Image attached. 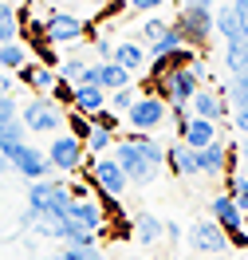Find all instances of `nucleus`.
Segmentation results:
<instances>
[{
	"label": "nucleus",
	"mask_w": 248,
	"mask_h": 260,
	"mask_svg": "<svg viewBox=\"0 0 248 260\" xmlns=\"http://www.w3.org/2000/svg\"><path fill=\"white\" fill-rule=\"evenodd\" d=\"M165 233V221H158L154 213H138L134 217V241L138 244H158Z\"/></svg>",
	"instance_id": "23"
},
{
	"label": "nucleus",
	"mask_w": 248,
	"mask_h": 260,
	"mask_svg": "<svg viewBox=\"0 0 248 260\" xmlns=\"http://www.w3.org/2000/svg\"><path fill=\"white\" fill-rule=\"evenodd\" d=\"M134 99H138V95H134V87H122V91H111V95H107V107H111L115 114H126L134 107Z\"/></svg>",
	"instance_id": "32"
},
{
	"label": "nucleus",
	"mask_w": 248,
	"mask_h": 260,
	"mask_svg": "<svg viewBox=\"0 0 248 260\" xmlns=\"http://www.w3.org/2000/svg\"><path fill=\"white\" fill-rule=\"evenodd\" d=\"M111 158L122 166L130 185H150V181H158V174L165 166V146L158 138H150V134H126V138L115 142Z\"/></svg>",
	"instance_id": "1"
},
{
	"label": "nucleus",
	"mask_w": 248,
	"mask_h": 260,
	"mask_svg": "<svg viewBox=\"0 0 248 260\" xmlns=\"http://www.w3.org/2000/svg\"><path fill=\"white\" fill-rule=\"evenodd\" d=\"M71 205V189L63 181H32L28 185V213L32 217H67Z\"/></svg>",
	"instance_id": "4"
},
{
	"label": "nucleus",
	"mask_w": 248,
	"mask_h": 260,
	"mask_svg": "<svg viewBox=\"0 0 248 260\" xmlns=\"http://www.w3.org/2000/svg\"><path fill=\"white\" fill-rule=\"evenodd\" d=\"M91 181H95V189L107 197H118L130 181H126V174H122V166L111 158V154H102V158H95L91 162Z\"/></svg>",
	"instance_id": "12"
},
{
	"label": "nucleus",
	"mask_w": 248,
	"mask_h": 260,
	"mask_svg": "<svg viewBox=\"0 0 248 260\" xmlns=\"http://www.w3.org/2000/svg\"><path fill=\"white\" fill-rule=\"evenodd\" d=\"M48 154V162L51 170H63V174H75V170H83V142L75 138V134H55L51 138V146L44 150Z\"/></svg>",
	"instance_id": "10"
},
{
	"label": "nucleus",
	"mask_w": 248,
	"mask_h": 260,
	"mask_svg": "<svg viewBox=\"0 0 248 260\" xmlns=\"http://www.w3.org/2000/svg\"><path fill=\"white\" fill-rule=\"evenodd\" d=\"M232 8L240 12V20H244V28H248V0H232Z\"/></svg>",
	"instance_id": "40"
},
{
	"label": "nucleus",
	"mask_w": 248,
	"mask_h": 260,
	"mask_svg": "<svg viewBox=\"0 0 248 260\" xmlns=\"http://www.w3.org/2000/svg\"><path fill=\"white\" fill-rule=\"evenodd\" d=\"M173 28L182 32L185 48H201L209 36H213V0H185Z\"/></svg>",
	"instance_id": "3"
},
{
	"label": "nucleus",
	"mask_w": 248,
	"mask_h": 260,
	"mask_svg": "<svg viewBox=\"0 0 248 260\" xmlns=\"http://www.w3.org/2000/svg\"><path fill=\"white\" fill-rule=\"evenodd\" d=\"M67 122H71V134H75L79 142H87V138H91V130H95V122H91L87 114H79V111L67 114Z\"/></svg>",
	"instance_id": "33"
},
{
	"label": "nucleus",
	"mask_w": 248,
	"mask_h": 260,
	"mask_svg": "<svg viewBox=\"0 0 248 260\" xmlns=\"http://www.w3.org/2000/svg\"><path fill=\"white\" fill-rule=\"evenodd\" d=\"M165 0H126V8H134V12H154V8H162Z\"/></svg>",
	"instance_id": "38"
},
{
	"label": "nucleus",
	"mask_w": 248,
	"mask_h": 260,
	"mask_svg": "<svg viewBox=\"0 0 248 260\" xmlns=\"http://www.w3.org/2000/svg\"><path fill=\"white\" fill-rule=\"evenodd\" d=\"M102 107H107V91H102V87H87V83H79V87H75V95H71V111L95 118Z\"/></svg>",
	"instance_id": "21"
},
{
	"label": "nucleus",
	"mask_w": 248,
	"mask_h": 260,
	"mask_svg": "<svg viewBox=\"0 0 248 260\" xmlns=\"http://www.w3.org/2000/svg\"><path fill=\"white\" fill-rule=\"evenodd\" d=\"M182 48H185L182 32H178V28L169 24L162 40H154V44H150V48H146V59H150V63H158V59H165V55H173V51H182Z\"/></svg>",
	"instance_id": "24"
},
{
	"label": "nucleus",
	"mask_w": 248,
	"mask_h": 260,
	"mask_svg": "<svg viewBox=\"0 0 248 260\" xmlns=\"http://www.w3.org/2000/svg\"><path fill=\"white\" fill-rule=\"evenodd\" d=\"M51 260H102L99 248H63V252H55Z\"/></svg>",
	"instance_id": "34"
},
{
	"label": "nucleus",
	"mask_w": 248,
	"mask_h": 260,
	"mask_svg": "<svg viewBox=\"0 0 248 260\" xmlns=\"http://www.w3.org/2000/svg\"><path fill=\"white\" fill-rule=\"evenodd\" d=\"M189 114H197V118H209V122H225L229 118V103L221 91H209V87H201L197 95L189 99Z\"/></svg>",
	"instance_id": "15"
},
{
	"label": "nucleus",
	"mask_w": 248,
	"mask_h": 260,
	"mask_svg": "<svg viewBox=\"0 0 248 260\" xmlns=\"http://www.w3.org/2000/svg\"><path fill=\"white\" fill-rule=\"evenodd\" d=\"M165 166H169L178 178H193V174H197V150H189L185 142H169V146H165Z\"/></svg>",
	"instance_id": "20"
},
{
	"label": "nucleus",
	"mask_w": 248,
	"mask_h": 260,
	"mask_svg": "<svg viewBox=\"0 0 248 260\" xmlns=\"http://www.w3.org/2000/svg\"><path fill=\"white\" fill-rule=\"evenodd\" d=\"M4 170H12V166H8V158H4V150H0V174H4Z\"/></svg>",
	"instance_id": "41"
},
{
	"label": "nucleus",
	"mask_w": 248,
	"mask_h": 260,
	"mask_svg": "<svg viewBox=\"0 0 248 260\" xmlns=\"http://www.w3.org/2000/svg\"><path fill=\"white\" fill-rule=\"evenodd\" d=\"M225 103H232V114L236 111H248V71L240 75H229V87H225Z\"/></svg>",
	"instance_id": "25"
},
{
	"label": "nucleus",
	"mask_w": 248,
	"mask_h": 260,
	"mask_svg": "<svg viewBox=\"0 0 248 260\" xmlns=\"http://www.w3.org/2000/svg\"><path fill=\"white\" fill-rule=\"evenodd\" d=\"M165 118H169V107H165V99L158 95H138L134 99V107L126 111V122H130V134H154V130L162 126Z\"/></svg>",
	"instance_id": "7"
},
{
	"label": "nucleus",
	"mask_w": 248,
	"mask_h": 260,
	"mask_svg": "<svg viewBox=\"0 0 248 260\" xmlns=\"http://www.w3.org/2000/svg\"><path fill=\"white\" fill-rule=\"evenodd\" d=\"M4 158H8V166H12L16 174H24L28 181H44V178H48V170H51L48 154H44L40 146H32V142H20V146H12Z\"/></svg>",
	"instance_id": "9"
},
{
	"label": "nucleus",
	"mask_w": 248,
	"mask_h": 260,
	"mask_svg": "<svg viewBox=\"0 0 248 260\" xmlns=\"http://www.w3.org/2000/svg\"><path fill=\"white\" fill-rule=\"evenodd\" d=\"M111 59H115L118 67H126L130 75H138V71H142V63H146V48H142V44H134V40H118Z\"/></svg>",
	"instance_id": "22"
},
{
	"label": "nucleus",
	"mask_w": 248,
	"mask_h": 260,
	"mask_svg": "<svg viewBox=\"0 0 248 260\" xmlns=\"http://www.w3.org/2000/svg\"><path fill=\"white\" fill-rule=\"evenodd\" d=\"M178 142H185L189 150H205L217 142V122L209 118H197V114H189L182 126H178Z\"/></svg>",
	"instance_id": "14"
},
{
	"label": "nucleus",
	"mask_w": 248,
	"mask_h": 260,
	"mask_svg": "<svg viewBox=\"0 0 248 260\" xmlns=\"http://www.w3.org/2000/svg\"><path fill=\"white\" fill-rule=\"evenodd\" d=\"M165 28H169V24H165V20H146V24H142V40H146V44H154V40H162L165 36Z\"/></svg>",
	"instance_id": "35"
},
{
	"label": "nucleus",
	"mask_w": 248,
	"mask_h": 260,
	"mask_svg": "<svg viewBox=\"0 0 248 260\" xmlns=\"http://www.w3.org/2000/svg\"><path fill=\"white\" fill-rule=\"evenodd\" d=\"M28 63V48L24 44H0V71H20V67Z\"/></svg>",
	"instance_id": "27"
},
{
	"label": "nucleus",
	"mask_w": 248,
	"mask_h": 260,
	"mask_svg": "<svg viewBox=\"0 0 248 260\" xmlns=\"http://www.w3.org/2000/svg\"><path fill=\"white\" fill-rule=\"evenodd\" d=\"M213 32H221V40H225V44H240V40H248L244 20H240V12H236L232 4L213 8Z\"/></svg>",
	"instance_id": "17"
},
{
	"label": "nucleus",
	"mask_w": 248,
	"mask_h": 260,
	"mask_svg": "<svg viewBox=\"0 0 248 260\" xmlns=\"http://www.w3.org/2000/svg\"><path fill=\"white\" fill-rule=\"evenodd\" d=\"M189 248L205 252V256H221L229 248V237H225V229L217 225V221H197V225L189 229Z\"/></svg>",
	"instance_id": "13"
},
{
	"label": "nucleus",
	"mask_w": 248,
	"mask_h": 260,
	"mask_svg": "<svg viewBox=\"0 0 248 260\" xmlns=\"http://www.w3.org/2000/svg\"><path fill=\"white\" fill-rule=\"evenodd\" d=\"M225 67H229V75L248 71V40H240V44H225Z\"/></svg>",
	"instance_id": "28"
},
{
	"label": "nucleus",
	"mask_w": 248,
	"mask_h": 260,
	"mask_svg": "<svg viewBox=\"0 0 248 260\" xmlns=\"http://www.w3.org/2000/svg\"><path fill=\"white\" fill-rule=\"evenodd\" d=\"M115 142H118V134H111V130H102V126H95V130H91V138L83 142V150H87L91 158H102L107 150H115Z\"/></svg>",
	"instance_id": "26"
},
{
	"label": "nucleus",
	"mask_w": 248,
	"mask_h": 260,
	"mask_svg": "<svg viewBox=\"0 0 248 260\" xmlns=\"http://www.w3.org/2000/svg\"><path fill=\"white\" fill-rule=\"evenodd\" d=\"M165 237L178 241V237H182V225H178V221H165Z\"/></svg>",
	"instance_id": "39"
},
{
	"label": "nucleus",
	"mask_w": 248,
	"mask_h": 260,
	"mask_svg": "<svg viewBox=\"0 0 248 260\" xmlns=\"http://www.w3.org/2000/svg\"><path fill=\"white\" fill-rule=\"evenodd\" d=\"M83 36H87V20L75 16V12H48V16H44V40H48L51 48L75 44Z\"/></svg>",
	"instance_id": "8"
},
{
	"label": "nucleus",
	"mask_w": 248,
	"mask_h": 260,
	"mask_svg": "<svg viewBox=\"0 0 248 260\" xmlns=\"http://www.w3.org/2000/svg\"><path fill=\"white\" fill-rule=\"evenodd\" d=\"M91 122H95V126H102V130H111V134H118V114L111 111V107H102V111L95 114Z\"/></svg>",
	"instance_id": "36"
},
{
	"label": "nucleus",
	"mask_w": 248,
	"mask_h": 260,
	"mask_svg": "<svg viewBox=\"0 0 248 260\" xmlns=\"http://www.w3.org/2000/svg\"><path fill=\"white\" fill-rule=\"evenodd\" d=\"M209 217H213L217 225L225 229V237H229V244H236V248H248V229H244V213H240V205L232 201L229 193H217L213 201H209Z\"/></svg>",
	"instance_id": "6"
},
{
	"label": "nucleus",
	"mask_w": 248,
	"mask_h": 260,
	"mask_svg": "<svg viewBox=\"0 0 248 260\" xmlns=\"http://www.w3.org/2000/svg\"><path fill=\"white\" fill-rule=\"evenodd\" d=\"M16 75H20V83H24V87H32L36 95H51V87L59 83V75H55L48 63H32V59L20 67Z\"/></svg>",
	"instance_id": "18"
},
{
	"label": "nucleus",
	"mask_w": 248,
	"mask_h": 260,
	"mask_svg": "<svg viewBox=\"0 0 248 260\" xmlns=\"http://www.w3.org/2000/svg\"><path fill=\"white\" fill-rule=\"evenodd\" d=\"M229 162H232V150L217 138L213 146H205V150H197V174H209V178H217V174H225L229 170Z\"/></svg>",
	"instance_id": "19"
},
{
	"label": "nucleus",
	"mask_w": 248,
	"mask_h": 260,
	"mask_svg": "<svg viewBox=\"0 0 248 260\" xmlns=\"http://www.w3.org/2000/svg\"><path fill=\"white\" fill-rule=\"evenodd\" d=\"M229 197L240 205V213H248V178L244 174H229Z\"/></svg>",
	"instance_id": "31"
},
{
	"label": "nucleus",
	"mask_w": 248,
	"mask_h": 260,
	"mask_svg": "<svg viewBox=\"0 0 248 260\" xmlns=\"http://www.w3.org/2000/svg\"><path fill=\"white\" fill-rule=\"evenodd\" d=\"M20 122H24V130H32V134H55V130L63 126V111H59V103L51 95H36L32 103L20 107Z\"/></svg>",
	"instance_id": "5"
},
{
	"label": "nucleus",
	"mask_w": 248,
	"mask_h": 260,
	"mask_svg": "<svg viewBox=\"0 0 248 260\" xmlns=\"http://www.w3.org/2000/svg\"><path fill=\"white\" fill-rule=\"evenodd\" d=\"M20 36V20H16V8L8 0H0V44H12Z\"/></svg>",
	"instance_id": "29"
},
{
	"label": "nucleus",
	"mask_w": 248,
	"mask_h": 260,
	"mask_svg": "<svg viewBox=\"0 0 248 260\" xmlns=\"http://www.w3.org/2000/svg\"><path fill=\"white\" fill-rule=\"evenodd\" d=\"M55 75H59L63 83H71V87H79L83 75H87V63H83L79 55H71V59H63V63H59V71H55Z\"/></svg>",
	"instance_id": "30"
},
{
	"label": "nucleus",
	"mask_w": 248,
	"mask_h": 260,
	"mask_svg": "<svg viewBox=\"0 0 248 260\" xmlns=\"http://www.w3.org/2000/svg\"><path fill=\"white\" fill-rule=\"evenodd\" d=\"M71 95H75V87H71V83H63V79L51 87V99H55L59 107H71Z\"/></svg>",
	"instance_id": "37"
},
{
	"label": "nucleus",
	"mask_w": 248,
	"mask_h": 260,
	"mask_svg": "<svg viewBox=\"0 0 248 260\" xmlns=\"http://www.w3.org/2000/svg\"><path fill=\"white\" fill-rule=\"evenodd\" d=\"M201 260H225V256H201Z\"/></svg>",
	"instance_id": "43"
},
{
	"label": "nucleus",
	"mask_w": 248,
	"mask_h": 260,
	"mask_svg": "<svg viewBox=\"0 0 248 260\" xmlns=\"http://www.w3.org/2000/svg\"><path fill=\"white\" fill-rule=\"evenodd\" d=\"M201 79H209L205 63H193V67H178V71H165L158 79H150V95L165 99V107H189V99L201 91Z\"/></svg>",
	"instance_id": "2"
},
{
	"label": "nucleus",
	"mask_w": 248,
	"mask_h": 260,
	"mask_svg": "<svg viewBox=\"0 0 248 260\" xmlns=\"http://www.w3.org/2000/svg\"><path fill=\"white\" fill-rule=\"evenodd\" d=\"M83 83H87V87H102V91L111 95V91L130 87L134 75L126 71V67H118L115 59H107V63H87V75H83Z\"/></svg>",
	"instance_id": "11"
},
{
	"label": "nucleus",
	"mask_w": 248,
	"mask_h": 260,
	"mask_svg": "<svg viewBox=\"0 0 248 260\" xmlns=\"http://www.w3.org/2000/svg\"><path fill=\"white\" fill-rule=\"evenodd\" d=\"M67 221H75V225L99 233V229H107V213H102V205H99V201H91V197H71Z\"/></svg>",
	"instance_id": "16"
},
{
	"label": "nucleus",
	"mask_w": 248,
	"mask_h": 260,
	"mask_svg": "<svg viewBox=\"0 0 248 260\" xmlns=\"http://www.w3.org/2000/svg\"><path fill=\"white\" fill-rule=\"evenodd\" d=\"M244 158H248V134H244Z\"/></svg>",
	"instance_id": "42"
}]
</instances>
